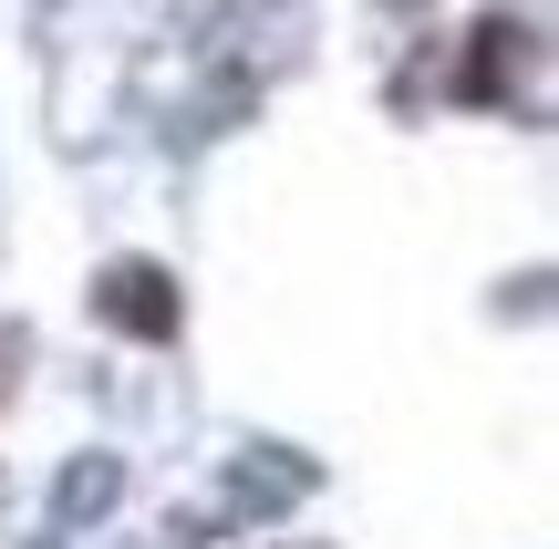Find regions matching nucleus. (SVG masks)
Listing matches in <instances>:
<instances>
[{
	"label": "nucleus",
	"instance_id": "obj_1",
	"mask_svg": "<svg viewBox=\"0 0 559 549\" xmlns=\"http://www.w3.org/2000/svg\"><path fill=\"white\" fill-rule=\"evenodd\" d=\"M104 311L135 322V332H177V301L156 290V270H115V281H104Z\"/></svg>",
	"mask_w": 559,
	"mask_h": 549
}]
</instances>
